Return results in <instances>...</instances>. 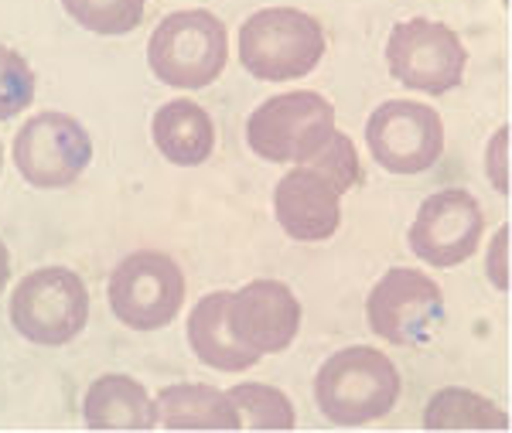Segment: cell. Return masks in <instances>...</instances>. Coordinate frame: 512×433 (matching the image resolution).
I'll return each instance as SVG.
<instances>
[{"label": "cell", "instance_id": "cell-1", "mask_svg": "<svg viewBox=\"0 0 512 433\" xmlns=\"http://www.w3.org/2000/svg\"><path fill=\"white\" fill-rule=\"evenodd\" d=\"M362 181L359 154L342 130L304 164H294L274 188V215L297 243L332 239L342 226V195Z\"/></svg>", "mask_w": 512, "mask_h": 433}, {"label": "cell", "instance_id": "cell-2", "mask_svg": "<svg viewBox=\"0 0 512 433\" xmlns=\"http://www.w3.org/2000/svg\"><path fill=\"white\" fill-rule=\"evenodd\" d=\"M315 399L321 413L342 427L379 420L400 399V372L373 345H352L325 358L315 376Z\"/></svg>", "mask_w": 512, "mask_h": 433}, {"label": "cell", "instance_id": "cell-3", "mask_svg": "<svg viewBox=\"0 0 512 433\" xmlns=\"http://www.w3.org/2000/svg\"><path fill=\"white\" fill-rule=\"evenodd\" d=\"M325 31L297 7H263L239 28V62L260 82H291L318 69Z\"/></svg>", "mask_w": 512, "mask_h": 433}, {"label": "cell", "instance_id": "cell-4", "mask_svg": "<svg viewBox=\"0 0 512 433\" xmlns=\"http://www.w3.org/2000/svg\"><path fill=\"white\" fill-rule=\"evenodd\" d=\"M229 58L226 24L209 11L168 14L151 41H147V65L164 86L205 89L212 86Z\"/></svg>", "mask_w": 512, "mask_h": 433}, {"label": "cell", "instance_id": "cell-5", "mask_svg": "<svg viewBox=\"0 0 512 433\" xmlns=\"http://www.w3.org/2000/svg\"><path fill=\"white\" fill-rule=\"evenodd\" d=\"M335 133V106L321 93L297 89L260 103L246 120V144L270 164L311 161Z\"/></svg>", "mask_w": 512, "mask_h": 433}, {"label": "cell", "instance_id": "cell-6", "mask_svg": "<svg viewBox=\"0 0 512 433\" xmlns=\"http://www.w3.org/2000/svg\"><path fill=\"white\" fill-rule=\"evenodd\" d=\"M89 321V290L69 266H41L11 294V324L35 345H69Z\"/></svg>", "mask_w": 512, "mask_h": 433}, {"label": "cell", "instance_id": "cell-7", "mask_svg": "<svg viewBox=\"0 0 512 433\" xmlns=\"http://www.w3.org/2000/svg\"><path fill=\"white\" fill-rule=\"evenodd\" d=\"M106 297L127 328L158 331L175 321L185 304V273L168 253L140 249L113 270Z\"/></svg>", "mask_w": 512, "mask_h": 433}, {"label": "cell", "instance_id": "cell-8", "mask_svg": "<svg viewBox=\"0 0 512 433\" xmlns=\"http://www.w3.org/2000/svg\"><path fill=\"white\" fill-rule=\"evenodd\" d=\"M386 65L393 79L427 96H444L465 79L468 52L448 24L431 18L400 21L386 41Z\"/></svg>", "mask_w": 512, "mask_h": 433}, {"label": "cell", "instance_id": "cell-9", "mask_svg": "<svg viewBox=\"0 0 512 433\" xmlns=\"http://www.w3.org/2000/svg\"><path fill=\"white\" fill-rule=\"evenodd\" d=\"M93 161V140L69 113H38L14 137V164L31 188H69Z\"/></svg>", "mask_w": 512, "mask_h": 433}, {"label": "cell", "instance_id": "cell-10", "mask_svg": "<svg viewBox=\"0 0 512 433\" xmlns=\"http://www.w3.org/2000/svg\"><path fill=\"white\" fill-rule=\"evenodd\" d=\"M366 318L376 338L390 345H420L444 318V290L427 273L393 266L369 290Z\"/></svg>", "mask_w": 512, "mask_h": 433}, {"label": "cell", "instance_id": "cell-11", "mask_svg": "<svg viewBox=\"0 0 512 433\" xmlns=\"http://www.w3.org/2000/svg\"><path fill=\"white\" fill-rule=\"evenodd\" d=\"M366 144L379 168L390 174H420L444 151V123L437 110L414 99H386L366 123Z\"/></svg>", "mask_w": 512, "mask_h": 433}, {"label": "cell", "instance_id": "cell-12", "mask_svg": "<svg viewBox=\"0 0 512 433\" xmlns=\"http://www.w3.org/2000/svg\"><path fill=\"white\" fill-rule=\"evenodd\" d=\"M482 232L485 215L472 191L444 188L417 208V219L410 226V249L427 266L448 270V266H458L468 256H475Z\"/></svg>", "mask_w": 512, "mask_h": 433}, {"label": "cell", "instance_id": "cell-13", "mask_svg": "<svg viewBox=\"0 0 512 433\" xmlns=\"http://www.w3.org/2000/svg\"><path fill=\"white\" fill-rule=\"evenodd\" d=\"M229 331L253 355L284 352L301 328V304L294 290L280 280H253L243 290L229 294Z\"/></svg>", "mask_w": 512, "mask_h": 433}, {"label": "cell", "instance_id": "cell-14", "mask_svg": "<svg viewBox=\"0 0 512 433\" xmlns=\"http://www.w3.org/2000/svg\"><path fill=\"white\" fill-rule=\"evenodd\" d=\"M82 416L86 427L93 430H151L158 427V410L154 399L137 379L110 372L99 376L93 386L86 389L82 399Z\"/></svg>", "mask_w": 512, "mask_h": 433}, {"label": "cell", "instance_id": "cell-15", "mask_svg": "<svg viewBox=\"0 0 512 433\" xmlns=\"http://www.w3.org/2000/svg\"><path fill=\"white\" fill-rule=\"evenodd\" d=\"M229 294L233 290H216V294H205L202 301L192 307V318H188V345H192L195 358L202 365L216 372H246L260 362V355H253L250 348H243L229 331Z\"/></svg>", "mask_w": 512, "mask_h": 433}, {"label": "cell", "instance_id": "cell-16", "mask_svg": "<svg viewBox=\"0 0 512 433\" xmlns=\"http://www.w3.org/2000/svg\"><path fill=\"white\" fill-rule=\"evenodd\" d=\"M154 147L164 154V161L178 164V168H195L205 164L216 147V127H212L209 113L192 99H171L154 113L151 123Z\"/></svg>", "mask_w": 512, "mask_h": 433}, {"label": "cell", "instance_id": "cell-17", "mask_svg": "<svg viewBox=\"0 0 512 433\" xmlns=\"http://www.w3.org/2000/svg\"><path fill=\"white\" fill-rule=\"evenodd\" d=\"M158 410V427L168 430H239V420L233 399L219 393L216 386L205 382H178V386L161 389L154 399Z\"/></svg>", "mask_w": 512, "mask_h": 433}, {"label": "cell", "instance_id": "cell-18", "mask_svg": "<svg viewBox=\"0 0 512 433\" xmlns=\"http://www.w3.org/2000/svg\"><path fill=\"white\" fill-rule=\"evenodd\" d=\"M424 427L431 430H492L509 427V416L492 399L472 393V389H441L431 396L424 413Z\"/></svg>", "mask_w": 512, "mask_h": 433}, {"label": "cell", "instance_id": "cell-19", "mask_svg": "<svg viewBox=\"0 0 512 433\" xmlns=\"http://www.w3.org/2000/svg\"><path fill=\"white\" fill-rule=\"evenodd\" d=\"M233 399L239 420L253 430H291L294 427V406L280 389L263 386V382H239L226 393Z\"/></svg>", "mask_w": 512, "mask_h": 433}, {"label": "cell", "instance_id": "cell-20", "mask_svg": "<svg viewBox=\"0 0 512 433\" xmlns=\"http://www.w3.org/2000/svg\"><path fill=\"white\" fill-rule=\"evenodd\" d=\"M62 7L93 35H130L144 21V0H62Z\"/></svg>", "mask_w": 512, "mask_h": 433}, {"label": "cell", "instance_id": "cell-21", "mask_svg": "<svg viewBox=\"0 0 512 433\" xmlns=\"http://www.w3.org/2000/svg\"><path fill=\"white\" fill-rule=\"evenodd\" d=\"M35 99V72L28 58L0 45V120H14Z\"/></svg>", "mask_w": 512, "mask_h": 433}, {"label": "cell", "instance_id": "cell-22", "mask_svg": "<svg viewBox=\"0 0 512 433\" xmlns=\"http://www.w3.org/2000/svg\"><path fill=\"white\" fill-rule=\"evenodd\" d=\"M485 171L499 195H509V127H499L489 140V154H485Z\"/></svg>", "mask_w": 512, "mask_h": 433}, {"label": "cell", "instance_id": "cell-23", "mask_svg": "<svg viewBox=\"0 0 512 433\" xmlns=\"http://www.w3.org/2000/svg\"><path fill=\"white\" fill-rule=\"evenodd\" d=\"M485 270H489V280L499 290H509V226H502L495 232L489 260H485Z\"/></svg>", "mask_w": 512, "mask_h": 433}, {"label": "cell", "instance_id": "cell-24", "mask_svg": "<svg viewBox=\"0 0 512 433\" xmlns=\"http://www.w3.org/2000/svg\"><path fill=\"white\" fill-rule=\"evenodd\" d=\"M7 280H11V253H7V246L0 243V294H4Z\"/></svg>", "mask_w": 512, "mask_h": 433}, {"label": "cell", "instance_id": "cell-25", "mask_svg": "<svg viewBox=\"0 0 512 433\" xmlns=\"http://www.w3.org/2000/svg\"><path fill=\"white\" fill-rule=\"evenodd\" d=\"M0 168H4V147H0Z\"/></svg>", "mask_w": 512, "mask_h": 433}]
</instances>
